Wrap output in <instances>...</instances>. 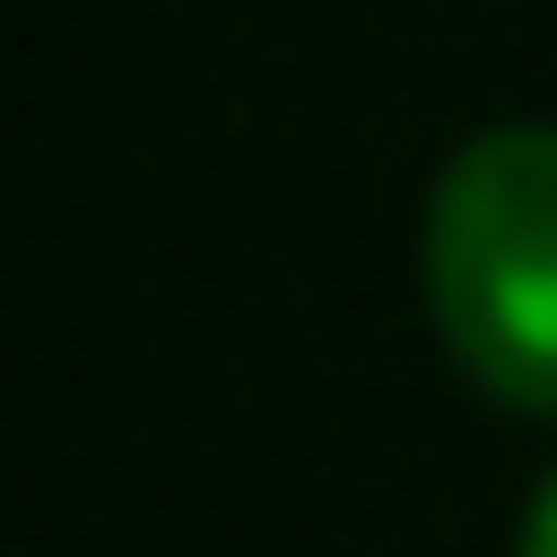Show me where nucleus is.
I'll return each mask as SVG.
<instances>
[{
	"mask_svg": "<svg viewBox=\"0 0 557 557\" xmlns=\"http://www.w3.org/2000/svg\"><path fill=\"white\" fill-rule=\"evenodd\" d=\"M523 557H557V478L535 490V512H523Z\"/></svg>",
	"mask_w": 557,
	"mask_h": 557,
	"instance_id": "2",
	"label": "nucleus"
},
{
	"mask_svg": "<svg viewBox=\"0 0 557 557\" xmlns=\"http://www.w3.org/2000/svg\"><path fill=\"white\" fill-rule=\"evenodd\" d=\"M421 296L500 410H557V125H490L444 160Z\"/></svg>",
	"mask_w": 557,
	"mask_h": 557,
	"instance_id": "1",
	"label": "nucleus"
}]
</instances>
